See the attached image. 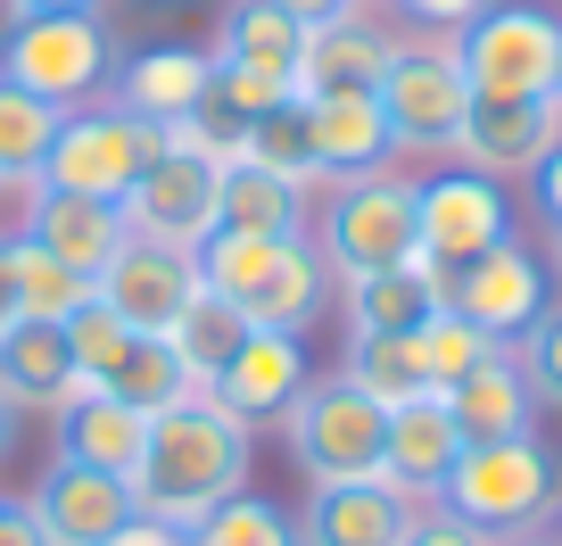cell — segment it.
<instances>
[{
	"label": "cell",
	"instance_id": "6da1fadb",
	"mask_svg": "<svg viewBox=\"0 0 562 546\" xmlns=\"http://www.w3.org/2000/svg\"><path fill=\"white\" fill-rule=\"evenodd\" d=\"M240 489H248V423L240 414H224L207 389L149 414V439H140V464H133V505L149 522L199 530Z\"/></svg>",
	"mask_w": 562,
	"mask_h": 546
},
{
	"label": "cell",
	"instance_id": "7a4b0ae2",
	"mask_svg": "<svg viewBox=\"0 0 562 546\" xmlns=\"http://www.w3.org/2000/svg\"><path fill=\"white\" fill-rule=\"evenodd\" d=\"M199 265V290H215V299H232L257 332H315L323 307H331V265H323L315 232H299V241H265V232H224L215 224L207 241L191 248Z\"/></svg>",
	"mask_w": 562,
	"mask_h": 546
},
{
	"label": "cell",
	"instance_id": "3957f363",
	"mask_svg": "<svg viewBox=\"0 0 562 546\" xmlns=\"http://www.w3.org/2000/svg\"><path fill=\"white\" fill-rule=\"evenodd\" d=\"M439 513H456L463 530H480V538H496V546L529 538V530L554 513V456L538 447V431H529V439L463 447L447 489H439Z\"/></svg>",
	"mask_w": 562,
	"mask_h": 546
},
{
	"label": "cell",
	"instance_id": "277c9868",
	"mask_svg": "<svg viewBox=\"0 0 562 546\" xmlns=\"http://www.w3.org/2000/svg\"><path fill=\"white\" fill-rule=\"evenodd\" d=\"M124 67V42L100 9H75V18H18L0 34V75L25 91H42L50 108H91Z\"/></svg>",
	"mask_w": 562,
	"mask_h": 546
},
{
	"label": "cell",
	"instance_id": "5b68a950",
	"mask_svg": "<svg viewBox=\"0 0 562 546\" xmlns=\"http://www.w3.org/2000/svg\"><path fill=\"white\" fill-rule=\"evenodd\" d=\"M166 133L158 124H140L133 108H67V124H58L50 158H42V182L34 191H67V199H100V208H116L124 191H133L149 166H158Z\"/></svg>",
	"mask_w": 562,
	"mask_h": 546
},
{
	"label": "cell",
	"instance_id": "8992f818",
	"mask_svg": "<svg viewBox=\"0 0 562 546\" xmlns=\"http://www.w3.org/2000/svg\"><path fill=\"white\" fill-rule=\"evenodd\" d=\"M447 51H456L472 100H538V91H554L562 18L538 9V0H488Z\"/></svg>",
	"mask_w": 562,
	"mask_h": 546
},
{
	"label": "cell",
	"instance_id": "52a82bcc",
	"mask_svg": "<svg viewBox=\"0 0 562 546\" xmlns=\"http://www.w3.org/2000/svg\"><path fill=\"white\" fill-rule=\"evenodd\" d=\"M315 248L339 282H364L389 265H414V182L405 175H356L331 182V208L315 215Z\"/></svg>",
	"mask_w": 562,
	"mask_h": 546
},
{
	"label": "cell",
	"instance_id": "ba28073f",
	"mask_svg": "<svg viewBox=\"0 0 562 546\" xmlns=\"http://www.w3.org/2000/svg\"><path fill=\"white\" fill-rule=\"evenodd\" d=\"M281 423H290V456H299V472L315 480V489H339V480H381L389 414L348 381V372H331V381H306L299 405H290Z\"/></svg>",
	"mask_w": 562,
	"mask_h": 546
},
{
	"label": "cell",
	"instance_id": "9c48e42d",
	"mask_svg": "<svg viewBox=\"0 0 562 546\" xmlns=\"http://www.w3.org/2000/svg\"><path fill=\"white\" fill-rule=\"evenodd\" d=\"M505 241H513V208L488 175L447 166V175L414 182V257L439 274V290H447V274H463L472 257H488Z\"/></svg>",
	"mask_w": 562,
	"mask_h": 546
},
{
	"label": "cell",
	"instance_id": "30bf717a",
	"mask_svg": "<svg viewBox=\"0 0 562 546\" xmlns=\"http://www.w3.org/2000/svg\"><path fill=\"white\" fill-rule=\"evenodd\" d=\"M372 100H381L397 149H456L463 116H472V83H463V67H456L447 42H422V51L397 42V58H389V75H381Z\"/></svg>",
	"mask_w": 562,
	"mask_h": 546
},
{
	"label": "cell",
	"instance_id": "8fae6325",
	"mask_svg": "<svg viewBox=\"0 0 562 546\" xmlns=\"http://www.w3.org/2000/svg\"><path fill=\"white\" fill-rule=\"evenodd\" d=\"M447 307H456L480 339L521 348V332L546 315V265L529 257L521 241H505V248H488V257H472L463 274H447Z\"/></svg>",
	"mask_w": 562,
	"mask_h": 546
},
{
	"label": "cell",
	"instance_id": "7c38bea8",
	"mask_svg": "<svg viewBox=\"0 0 562 546\" xmlns=\"http://www.w3.org/2000/svg\"><path fill=\"white\" fill-rule=\"evenodd\" d=\"M91 290H100V307H116L133 332L166 339V332H175V315L199 299V265H191V248H166V241L124 232V248L108 257V274Z\"/></svg>",
	"mask_w": 562,
	"mask_h": 546
},
{
	"label": "cell",
	"instance_id": "4fadbf2b",
	"mask_svg": "<svg viewBox=\"0 0 562 546\" xmlns=\"http://www.w3.org/2000/svg\"><path fill=\"white\" fill-rule=\"evenodd\" d=\"M215 158H182V149H158V166L116 199L124 232L140 241H166V248H199L215 232Z\"/></svg>",
	"mask_w": 562,
	"mask_h": 546
},
{
	"label": "cell",
	"instance_id": "5bb4252c",
	"mask_svg": "<svg viewBox=\"0 0 562 546\" xmlns=\"http://www.w3.org/2000/svg\"><path fill=\"white\" fill-rule=\"evenodd\" d=\"M554 142H562V100L554 91H538V100H472V116H463V133H456V158L496 182V175H538Z\"/></svg>",
	"mask_w": 562,
	"mask_h": 546
},
{
	"label": "cell",
	"instance_id": "9a60e30c",
	"mask_svg": "<svg viewBox=\"0 0 562 546\" xmlns=\"http://www.w3.org/2000/svg\"><path fill=\"white\" fill-rule=\"evenodd\" d=\"M306 381H315V365H306V339L299 332H248L240 348L224 356V372L207 381V398L257 431V423H273V414H290Z\"/></svg>",
	"mask_w": 562,
	"mask_h": 546
},
{
	"label": "cell",
	"instance_id": "2e32d148",
	"mask_svg": "<svg viewBox=\"0 0 562 546\" xmlns=\"http://www.w3.org/2000/svg\"><path fill=\"white\" fill-rule=\"evenodd\" d=\"M25 505H34V522H42V538H50V546H108L140 513L133 505V480L91 472V464H67V456L42 472V489L25 497Z\"/></svg>",
	"mask_w": 562,
	"mask_h": 546
},
{
	"label": "cell",
	"instance_id": "e0dca14e",
	"mask_svg": "<svg viewBox=\"0 0 562 546\" xmlns=\"http://www.w3.org/2000/svg\"><path fill=\"white\" fill-rule=\"evenodd\" d=\"M422 522L414 497L381 489V480H339V489H315L299 513V546H405Z\"/></svg>",
	"mask_w": 562,
	"mask_h": 546
},
{
	"label": "cell",
	"instance_id": "ac0fdd59",
	"mask_svg": "<svg viewBox=\"0 0 562 546\" xmlns=\"http://www.w3.org/2000/svg\"><path fill=\"white\" fill-rule=\"evenodd\" d=\"M456 456H463L456 414H447L439 398H414V405H397V414H389L381 489L414 497V505H439V489H447V472H456Z\"/></svg>",
	"mask_w": 562,
	"mask_h": 546
},
{
	"label": "cell",
	"instance_id": "d6986e66",
	"mask_svg": "<svg viewBox=\"0 0 562 546\" xmlns=\"http://www.w3.org/2000/svg\"><path fill=\"white\" fill-rule=\"evenodd\" d=\"M389 58H397V42H389L372 18L306 25V51H299V100H348V91H381Z\"/></svg>",
	"mask_w": 562,
	"mask_h": 546
},
{
	"label": "cell",
	"instance_id": "ffe728a7",
	"mask_svg": "<svg viewBox=\"0 0 562 546\" xmlns=\"http://www.w3.org/2000/svg\"><path fill=\"white\" fill-rule=\"evenodd\" d=\"M83 372L67 356V332L58 323H9L0 332V405L9 414H58L67 398H83Z\"/></svg>",
	"mask_w": 562,
	"mask_h": 546
},
{
	"label": "cell",
	"instance_id": "44dd1931",
	"mask_svg": "<svg viewBox=\"0 0 562 546\" xmlns=\"http://www.w3.org/2000/svg\"><path fill=\"white\" fill-rule=\"evenodd\" d=\"M116 108H133L140 124H175V116H191L199 100H207L215 91V58L207 51H191V42H158V51H133L116 67Z\"/></svg>",
	"mask_w": 562,
	"mask_h": 546
},
{
	"label": "cell",
	"instance_id": "7402d4cb",
	"mask_svg": "<svg viewBox=\"0 0 562 546\" xmlns=\"http://www.w3.org/2000/svg\"><path fill=\"white\" fill-rule=\"evenodd\" d=\"M439 405L456 414L463 447H488V439H529V423H538V389H529V372H521V356H513V348H496L480 372H463V381L447 389Z\"/></svg>",
	"mask_w": 562,
	"mask_h": 546
},
{
	"label": "cell",
	"instance_id": "603a6c76",
	"mask_svg": "<svg viewBox=\"0 0 562 546\" xmlns=\"http://www.w3.org/2000/svg\"><path fill=\"white\" fill-rule=\"evenodd\" d=\"M25 241L50 248L58 265H75L83 282H100L108 257L124 248V215L100 208V199H67V191H34L25 199Z\"/></svg>",
	"mask_w": 562,
	"mask_h": 546
},
{
	"label": "cell",
	"instance_id": "cb8c5ba5",
	"mask_svg": "<svg viewBox=\"0 0 562 546\" xmlns=\"http://www.w3.org/2000/svg\"><path fill=\"white\" fill-rule=\"evenodd\" d=\"M306 133H315V166L323 182H356V175H381L397 133H389L381 100L372 91H348V100H306Z\"/></svg>",
	"mask_w": 562,
	"mask_h": 546
},
{
	"label": "cell",
	"instance_id": "d4e9b609",
	"mask_svg": "<svg viewBox=\"0 0 562 546\" xmlns=\"http://www.w3.org/2000/svg\"><path fill=\"white\" fill-rule=\"evenodd\" d=\"M299 51H306V25L265 9V0H232L224 25H215V67L224 75H265V83L299 91Z\"/></svg>",
	"mask_w": 562,
	"mask_h": 546
},
{
	"label": "cell",
	"instance_id": "484cf974",
	"mask_svg": "<svg viewBox=\"0 0 562 546\" xmlns=\"http://www.w3.org/2000/svg\"><path fill=\"white\" fill-rule=\"evenodd\" d=\"M140 439H149V414H133V405L108 398V389H83V398L58 405V456H67V464H91V472L133 480Z\"/></svg>",
	"mask_w": 562,
	"mask_h": 546
},
{
	"label": "cell",
	"instance_id": "4316f807",
	"mask_svg": "<svg viewBox=\"0 0 562 546\" xmlns=\"http://www.w3.org/2000/svg\"><path fill=\"white\" fill-rule=\"evenodd\" d=\"M447 290H439V274L430 265H389V274H364V282H348V332L356 339H405V332H422V315L439 307Z\"/></svg>",
	"mask_w": 562,
	"mask_h": 546
},
{
	"label": "cell",
	"instance_id": "83f0119b",
	"mask_svg": "<svg viewBox=\"0 0 562 546\" xmlns=\"http://www.w3.org/2000/svg\"><path fill=\"white\" fill-rule=\"evenodd\" d=\"M215 224L224 232H265V241H299L306 232V191L265 175V166H248V158H232L224 175H215Z\"/></svg>",
	"mask_w": 562,
	"mask_h": 546
},
{
	"label": "cell",
	"instance_id": "f1b7e54d",
	"mask_svg": "<svg viewBox=\"0 0 562 546\" xmlns=\"http://www.w3.org/2000/svg\"><path fill=\"white\" fill-rule=\"evenodd\" d=\"M58 124H67V108H50L42 91H25V83L0 75V191H9V182L34 191L42 182V158H50Z\"/></svg>",
	"mask_w": 562,
	"mask_h": 546
},
{
	"label": "cell",
	"instance_id": "f546056e",
	"mask_svg": "<svg viewBox=\"0 0 562 546\" xmlns=\"http://www.w3.org/2000/svg\"><path fill=\"white\" fill-rule=\"evenodd\" d=\"M108 398H124V405H133V414H166V405H175V398H191V365H182V356H175V339H149V332H133V348H124L116 356V365H108Z\"/></svg>",
	"mask_w": 562,
	"mask_h": 546
},
{
	"label": "cell",
	"instance_id": "4dcf8cb0",
	"mask_svg": "<svg viewBox=\"0 0 562 546\" xmlns=\"http://www.w3.org/2000/svg\"><path fill=\"white\" fill-rule=\"evenodd\" d=\"M9 282H18V323H67L75 307L91 299L83 274H75V265H58L50 248H34L25 232L9 241Z\"/></svg>",
	"mask_w": 562,
	"mask_h": 546
},
{
	"label": "cell",
	"instance_id": "1f68e13d",
	"mask_svg": "<svg viewBox=\"0 0 562 546\" xmlns=\"http://www.w3.org/2000/svg\"><path fill=\"white\" fill-rule=\"evenodd\" d=\"M248 332H257V323H248V315H240V307H232V299H215V290H199V299H191V307H182V315H175V332H166V339H175V356H182V365H191V381L207 389L215 372H224V356L240 348Z\"/></svg>",
	"mask_w": 562,
	"mask_h": 546
},
{
	"label": "cell",
	"instance_id": "d6a6232c",
	"mask_svg": "<svg viewBox=\"0 0 562 546\" xmlns=\"http://www.w3.org/2000/svg\"><path fill=\"white\" fill-rule=\"evenodd\" d=\"M348 381L364 389L381 414H397V405L430 398V372H422L414 332H405V339H356V348H348Z\"/></svg>",
	"mask_w": 562,
	"mask_h": 546
},
{
	"label": "cell",
	"instance_id": "836d02e7",
	"mask_svg": "<svg viewBox=\"0 0 562 546\" xmlns=\"http://www.w3.org/2000/svg\"><path fill=\"white\" fill-rule=\"evenodd\" d=\"M248 166H265V175H281V182H323V166H315V133H306V100H281V108H265V116H248V149H240Z\"/></svg>",
	"mask_w": 562,
	"mask_h": 546
},
{
	"label": "cell",
	"instance_id": "e575fe53",
	"mask_svg": "<svg viewBox=\"0 0 562 546\" xmlns=\"http://www.w3.org/2000/svg\"><path fill=\"white\" fill-rule=\"evenodd\" d=\"M414 348H422V372H430V398H447V389L463 381V372H480L496 356V339H480L472 323L456 315V307H430V315H422V332H414Z\"/></svg>",
	"mask_w": 562,
	"mask_h": 546
},
{
	"label": "cell",
	"instance_id": "d590c367",
	"mask_svg": "<svg viewBox=\"0 0 562 546\" xmlns=\"http://www.w3.org/2000/svg\"><path fill=\"white\" fill-rule=\"evenodd\" d=\"M191 546H299V522L281 505H265V497H224V505L207 513V522L191 530Z\"/></svg>",
	"mask_w": 562,
	"mask_h": 546
},
{
	"label": "cell",
	"instance_id": "8d00e7d4",
	"mask_svg": "<svg viewBox=\"0 0 562 546\" xmlns=\"http://www.w3.org/2000/svg\"><path fill=\"white\" fill-rule=\"evenodd\" d=\"M58 332H67V356H75V372H83L91 389L108 381V365H116L124 348H133V323L116 315V307H100V290H91L83 307H75L67 323H58Z\"/></svg>",
	"mask_w": 562,
	"mask_h": 546
},
{
	"label": "cell",
	"instance_id": "74e56055",
	"mask_svg": "<svg viewBox=\"0 0 562 546\" xmlns=\"http://www.w3.org/2000/svg\"><path fill=\"white\" fill-rule=\"evenodd\" d=\"M513 356H521L529 389H538L546 405H562V307H546V315L521 332V348H513Z\"/></svg>",
	"mask_w": 562,
	"mask_h": 546
},
{
	"label": "cell",
	"instance_id": "f35d334b",
	"mask_svg": "<svg viewBox=\"0 0 562 546\" xmlns=\"http://www.w3.org/2000/svg\"><path fill=\"white\" fill-rule=\"evenodd\" d=\"M480 9H488V0H397V18L430 25V34H463V25H472Z\"/></svg>",
	"mask_w": 562,
	"mask_h": 546
},
{
	"label": "cell",
	"instance_id": "ab89813d",
	"mask_svg": "<svg viewBox=\"0 0 562 546\" xmlns=\"http://www.w3.org/2000/svg\"><path fill=\"white\" fill-rule=\"evenodd\" d=\"M405 546H496V538H480V530H463L456 513H422L414 522V538Z\"/></svg>",
	"mask_w": 562,
	"mask_h": 546
},
{
	"label": "cell",
	"instance_id": "60d3db41",
	"mask_svg": "<svg viewBox=\"0 0 562 546\" xmlns=\"http://www.w3.org/2000/svg\"><path fill=\"white\" fill-rule=\"evenodd\" d=\"M0 546H50V538H42V522H34V505H25V497H0Z\"/></svg>",
	"mask_w": 562,
	"mask_h": 546
},
{
	"label": "cell",
	"instance_id": "b9f144b4",
	"mask_svg": "<svg viewBox=\"0 0 562 546\" xmlns=\"http://www.w3.org/2000/svg\"><path fill=\"white\" fill-rule=\"evenodd\" d=\"M108 546H191V530H175V522H149V513H133V522H124Z\"/></svg>",
	"mask_w": 562,
	"mask_h": 546
},
{
	"label": "cell",
	"instance_id": "7bdbcfd3",
	"mask_svg": "<svg viewBox=\"0 0 562 546\" xmlns=\"http://www.w3.org/2000/svg\"><path fill=\"white\" fill-rule=\"evenodd\" d=\"M529 182H538V215H546V224H562V142L546 149V166Z\"/></svg>",
	"mask_w": 562,
	"mask_h": 546
},
{
	"label": "cell",
	"instance_id": "ee69618b",
	"mask_svg": "<svg viewBox=\"0 0 562 546\" xmlns=\"http://www.w3.org/2000/svg\"><path fill=\"white\" fill-rule=\"evenodd\" d=\"M265 9H281V18H299V25H331V18H356V0H265Z\"/></svg>",
	"mask_w": 562,
	"mask_h": 546
},
{
	"label": "cell",
	"instance_id": "f6af8a7d",
	"mask_svg": "<svg viewBox=\"0 0 562 546\" xmlns=\"http://www.w3.org/2000/svg\"><path fill=\"white\" fill-rule=\"evenodd\" d=\"M75 9H100V0H18V18H75Z\"/></svg>",
	"mask_w": 562,
	"mask_h": 546
},
{
	"label": "cell",
	"instance_id": "bcb514c9",
	"mask_svg": "<svg viewBox=\"0 0 562 546\" xmlns=\"http://www.w3.org/2000/svg\"><path fill=\"white\" fill-rule=\"evenodd\" d=\"M18 323V282H9V241H0V332Z\"/></svg>",
	"mask_w": 562,
	"mask_h": 546
},
{
	"label": "cell",
	"instance_id": "7dc6e473",
	"mask_svg": "<svg viewBox=\"0 0 562 546\" xmlns=\"http://www.w3.org/2000/svg\"><path fill=\"white\" fill-rule=\"evenodd\" d=\"M9 447H18V414H9V405H0V456H9Z\"/></svg>",
	"mask_w": 562,
	"mask_h": 546
},
{
	"label": "cell",
	"instance_id": "c3c4849f",
	"mask_svg": "<svg viewBox=\"0 0 562 546\" xmlns=\"http://www.w3.org/2000/svg\"><path fill=\"white\" fill-rule=\"evenodd\" d=\"M546 241H554V274H562V224H546Z\"/></svg>",
	"mask_w": 562,
	"mask_h": 546
},
{
	"label": "cell",
	"instance_id": "681fc988",
	"mask_svg": "<svg viewBox=\"0 0 562 546\" xmlns=\"http://www.w3.org/2000/svg\"><path fill=\"white\" fill-rule=\"evenodd\" d=\"M9 25H18V0H0V34H9Z\"/></svg>",
	"mask_w": 562,
	"mask_h": 546
},
{
	"label": "cell",
	"instance_id": "f907efd6",
	"mask_svg": "<svg viewBox=\"0 0 562 546\" xmlns=\"http://www.w3.org/2000/svg\"><path fill=\"white\" fill-rule=\"evenodd\" d=\"M554 100H562V58H554Z\"/></svg>",
	"mask_w": 562,
	"mask_h": 546
},
{
	"label": "cell",
	"instance_id": "816d5d0a",
	"mask_svg": "<svg viewBox=\"0 0 562 546\" xmlns=\"http://www.w3.org/2000/svg\"><path fill=\"white\" fill-rule=\"evenodd\" d=\"M356 9H364V0H356Z\"/></svg>",
	"mask_w": 562,
	"mask_h": 546
}]
</instances>
